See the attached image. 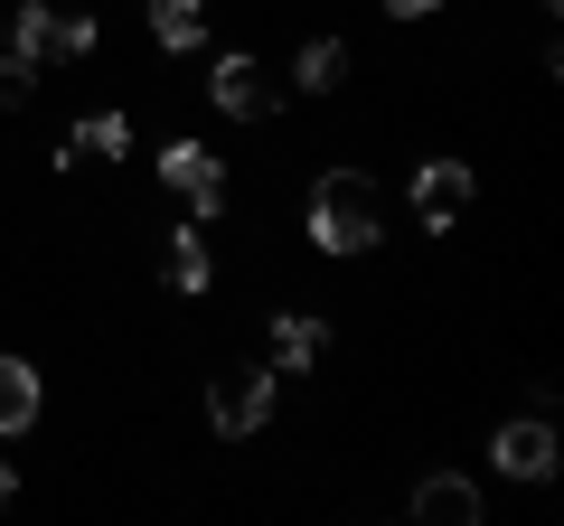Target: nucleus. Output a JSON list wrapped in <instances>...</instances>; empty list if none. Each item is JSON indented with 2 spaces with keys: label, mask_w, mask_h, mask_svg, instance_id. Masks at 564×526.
Segmentation results:
<instances>
[{
  "label": "nucleus",
  "mask_w": 564,
  "mask_h": 526,
  "mask_svg": "<svg viewBox=\"0 0 564 526\" xmlns=\"http://www.w3.org/2000/svg\"><path fill=\"white\" fill-rule=\"evenodd\" d=\"M377 235H386L377 188H367L358 169H329V179L311 188V244H321V254H367Z\"/></svg>",
  "instance_id": "f257e3e1"
},
{
  "label": "nucleus",
  "mask_w": 564,
  "mask_h": 526,
  "mask_svg": "<svg viewBox=\"0 0 564 526\" xmlns=\"http://www.w3.org/2000/svg\"><path fill=\"white\" fill-rule=\"evenodd\" d=\"M10 57H29V66H47V57H95V10H47V0H29V10H10Z\"/></svg>",
  "instance_id": "f03ea898"
},
{
  "label": "nucleus",
  "mask_w": 564,
  "mask_h": 526,
  "mask_svg": "<svg viewBox=\"0 0 564 526\" xmlns=\"http://www.w3.org/2000/svg\"><path fill=\"white\" fill-rule=\"evenodd\" d=\"M263 414H273V376H263V366H226V376H207V424H217L226 442L263 432Z\"/></svg>",
  "instance_id": "7ed1b4c3"
},
{
  "label": "nucleus",
  "mask_w": 564,
  "mask_h": 526,
  "mask_svg": "<svg viewBox=\"0 0 564 526\" xmlns=\"http://www.w3.org/2000/svg\"><path fill=\"white\" fill-rule=\"evenodd\" d=\"M414 217H423V235H452L470 217V161H423L414 169Z\"/></svg>",
  "instance_id": "20e7f679"
},
{
  "label": "nucleus",
  "mask_w": 564,
  "mask_h": 526,
  "mask_svg": "<svg viewBox=\"0 0 564 526\" xmlns=\"http://www.w3.org/2000/svg\"><path fill=\"white\" fill-rule=\"evenodd\" d=\"M161 179L180 188L188 207H198V226H207V217L226 207V161H217L207 142H170V151H161Z\"/></svg>",
  "instance_id": "39448f33"
},
{
  "label": "nucleus",
  "mask_w": 564,
  "mask_h": 526,
  "mask_svg": "<svg viewBox=\"0 0 564 526\" xmlns=\"http://www.w3.org/2000/svg\"><path fill=\"white\" fill-rule=\"evenodd\" d=\"M489 461H499V480H545L555 470V424H536V414L499 424L489 432Z\"/></svg>",
  "instance_id": "423d86ee"
},
{
  "label": "nucleus",
  "mask_w": 564,
  "mask_h": 526,
  "mask_svg": "<svg viewBox=\"0 0 564 526\" xmlns=\"http://www.w3.org/2000/svg\"><path fill=\"white\" fill-rule=\"evenodd\" d=\"M207 95H217V113H236V122H263L282 103V85L263 76L254 57H217V76H207Z\"/></svg>",
  "instance_id": "0eeeda50"
},
{
  "label": "nucleus",
  "mask_w": 564,
  "mask_h": 526,
  "mask_svg": "<svg viewBox=\"0 0 564 526\" xmlns=\"http://www.w3.org/2000/svg\"><path fill=\"white\" fill-rule=\"evenodd\" d=\"M329 358V320L321 310H273V366L282 376H311Z\"/></svg>",
  "instance_id": "6e6552de"
},
{
  "label": "nucleus",
  "mask_w": 564,
  "mask_h": 526,
  "mask_svg": "<svg viewBox=\"0 0 564 526\" xmlns=\"http://www.w3.org/2000/svg\"><path fill=\"white\" fill-rule=\"evenodd\" d=\"M414 517H423V526H480V489L452 480V470H433V480L414 489Z\"/></svg>",
  "instance_id": "1a4fd4ad"
},
{
  "label": "nucleus",
  "mask_w": 564,
  "mask_h": 526,
  "mask_svg": "<svg viewBox=\"0 0 564 526\" xmlns=\"http://www.w3.org/2000/svg\"><path fill=\"white\" fill-rule=\"evenodd\" d=\"M207 273H217V254H207V226H180V235L161 244V283H170V292H207Z\"/></svg>",
  "instance_id": "9d476101"
},
{
  "label": "nucleus",
  "mask_w": 564,
  "mask_h": 526,
  "mask_svg": "<svg viewBox=\"0 0 564 526\" xmlns=\"http://www.w3.org/2000/svg\"><path fill=\"white\" fill-rule=\"evenodd\" d=\"M39 424V366L0 348V432H29Z\"/></svg>",
  "instance_id": "9b49d317"
},
{
  "label": "nucleus",
  "mask_w": 564,
  "mask_h": 526,
  "mask_svg": "<svg viewBox=\"0 0 564 526\" xmlns=\"http://www.w3.org/2000/svg\"><path fill=\"white\" fill-rule=\"evenodd\" d=\"M76 151L122 161V151H132V122H122V113H85V122H76V142H57V161H76Z\"/></svg>",
  "instance_id": "f8f14e48"
},
{
  "label": "nucleus",
  "mask_w": 564,
  "mask_h": 526,
  "mask_svg": "<svg viewBox=\"0 0 564 526\" xmlns=\"http://www.w3.org/2000/svg\"><path fill=\"white\" fill-rule=\"evenodd\" d=\"M151 29H161V47H198L207 39V0H151Z\"/></svg>",
  "instance_id": "ddd939ff"
},
{
  "label": "nucleus",
  "mask_w": 564,
  "mask_h": 526,
  "mask_svg": "<svg viewBox=\"0 0 564 526\" xmlns=\"http://www.w3.org/2000/svg\"><path fill=\"white\" fill-rule=\"evenodd\" d=\"M292 76H302V95H329V85L348 76V47H339V39H311V47H302V66H292Z\"/></svg>",
  "instance_id": "4468645a"
},
{
  "label": "nucleus",
  "mask_w": 564,
  "mask_h": 526,
  "mask_svg": "<svg viewBox=\"0 0 564 526\" xmlns=\"http://www.w3.org/2000/svg\"><path fill=\"white\" fill-rule=\"evenodd\" d=\"M29 85H39V66H29V57H0V103H29Z\"/></svg>",
  "instance_id": "2eb2a0df"
},
{
  "label": "nucleus",
  "mask_w": 564,
  "mask_h": 526,
  "mask_svg": "<svg viewBox=\"0 0 564 526\" xmlns=\"http://www.w3.org/2000/svg\"><path fill=\"white\" fill-rule=\"evenodd\" d=\"M386 10H395V20H423V10H443V0H386Z\"/></svg>",
  "instance_id": "dca6fc26"
},
{
  "label": "nucleus",
  "mask_w": 564,
  "mask_h": 526,
  "mask_svg": "<svg viewBox=\"0 0 564 526\" xmlns=\"http://www.w3.org/2000/svg\"><path fill=\"white\" fill-rule=\"evenodd\" d=\"M10 498H20V480H10V461H0V507H10Z\"/></svg>",
  "instance_id": "f3484780"
},
{
  "label": "nucleus",
  "mask_w": 564,
  "mask_h": 526,
  "mask_svg": "<svg viewBox=\"0 0 564 526\" xmlns=\"http://www.w3.org/2000/svg\"><path fill=\"white\" fill-rule=\"evenodd\" d=\"M536 10H555V0H536Z\"/></svg>",
  "instance_id": "a211bd4d"
},
{
  "label": "nucleus",
  "mask_w": 564,
  "mask_h": 526,
  "mask_svg": "<svg viewBox=\"0 0 564 526\" xmlns=\"http://www.w3.org/2000/svg\"><path fill=\"white\" fill-rule=\"evenodd\" d=\"M0 29H10V20H0Z\"/></svg>",
  "instance_id": "6ab92c4d"
}]
</instances>
